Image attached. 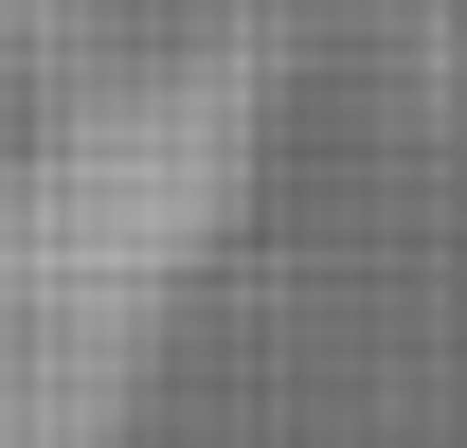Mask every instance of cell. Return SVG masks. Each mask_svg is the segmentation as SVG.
<instances>
[{
    "instance_id": "1",
    "label": "cell",
    "mask_w": 467,
    "mask_h": 448,
    "mask_svg": "<svg viewBox=\"0 0 467 448\" xmlns=\"http://www.w3.org/2000/svg\"><path fill=\"white\" fill-rule=\"evenodd\" d=\"M252 144H270V90L234 55L0 144V448H126L144 359H162Z\"/></svg>"
}]
</instances>
